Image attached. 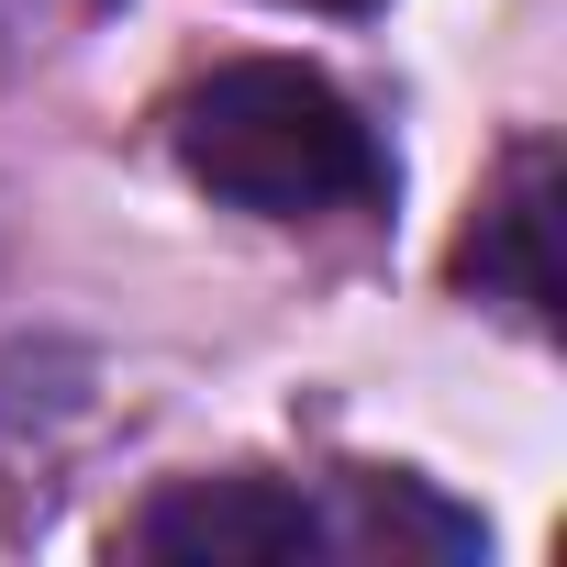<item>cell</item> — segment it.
Returning a JSON list of instances; mask_svg holds the SVG:
<instances>
[{
	"mask_svg": "<svg viewBox=\"0 0 567 567\" xmlns=\"http://www.w3.org/2000/svg\"><path fill=\"white\" fill-rule=\"evenodd\" d=\"M178 167L234 200V212H267V223H323V212H368L390 189V145L368 134V112L290 68V56H245V68H212L189 101H178Z\"/></svg>",
	"mask_w": 567,
	"mask_h": 567,
	"instance_id": "cell-1",
	"label": "cell"
},
{
	"mask_svg": "<svg viewBox=\"0 0 567 567\" xmlns=\"http://www.w3.org/2000/svg\"><path fill=\"white\" fill-rule=\"evenodd\" d=\"M123 545L156 567H290L323 556V512L278 478H178L123 523Z\"/></svg>",
	"mask_w": 567,
	"mask_h": 567,
	"instance_id": "cell-2",
	"label": "cell"
},
{
	"mask_svg": "<svg viewBox=\"0 0 567 567\" xmlns=\"http://www.w3.org/2000/svg\"><path fill=\"white\" fill-rule=\"evenodd\" d=\"M456 278L489 290V301H512V312H534V323H556V200H545V156H523L512 189L478 212Z\"/></svg>",
	"mask_w": 567,
	"mask_h": 567,
	"instance_id": "cell-3",
	"label": "cell"
},
{
	"mask_svg": "<svg viewBox=\"0 0 567 567\" xmlns=\"http://www.w3.org/2000/svg\"><path fill=\"white\" fill-rule=\"evenodd\" d=\"M290 12H379V0H290Z\"/></svg>",
	"mask_w": 567,
	"mask_h": 567,
	"instance_id": "cell-4",
	"label": "cell"
}]
</instances>
